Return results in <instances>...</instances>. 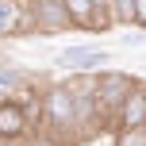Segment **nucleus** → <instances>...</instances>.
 Returning a JSON list of instances; mask_svg holds the SVG:
<instances>
[{
  "label": "nucleus",
  "instance_id": "nucleus-1",
  "mask_svg": "<svg viewBox=\"0 0 146 146\" xmlns=\"http://www.w3.org/2000/svg\"><path fill=\"white\" fill-rule=\"evenodd\" d=\"M139 88V81L123 69H100L96 73V108H100V123H115L119 127V111L131 100V92Z\"/></svg>",
  "mask_w": 146,
  "mask_h": 146
},
{
  "label": "nucleus",
  "instance_id": "nucleus-2",
  "mask_svg": "<svg viewBox=\"0 0 146 146\" xmlns=\"http://www.w3.org/2000/svg\"><path fill=\"white\" fill-rule=\"evenodd\" d=\"M42 119L54 127V131H66V135L81 127V96H77V88H73L69 81L46 88V96H42Z\"/></svg>",
  "mask_w": 146,
  "mask_h": 146
},
{
  "label": "nucleus",
  "instance_id": "nucleus-3",
  "mask_svg": "<svg viewBox=\"0 0 146 146\" xmlns=\"http://www.w3.org/2000/svg\"><path fill=\"white\" fill-rule=\"evenodd\" d=\"M111 62V50L104 46H66V50L54 58V66L66 73H100V66Z\"/></svg>",
  "mask_w": 146,
  "mask_h": 146
},
{
  "label": "nucleus",
  "instance_id": "nucleus-4",
  "mask_svg": "<svg viewBox=\"0 0 146 146\" xmlns=\"http://www.w3.org/2000/svg\"><path fill=\"white\" fill-rule=\"evenodd\" d=\"M31 23H35V31H42V35H58V31L73 27L66 0H31Z\"/></svg>",
  "mask_w": 146,
  "mask_h": 146
},
{
  "label": "nucleus",
  "instance_id": "nucleus-5",
  "mask_svg": "<svg viewBox=\"0 0 146 146\" xmlns=\"http://www.w3.org/2000/svg\"><path fill=\"white\" fill-rule=\"evenodd\" d=\"M27 127H31V111H27L23 100H4L0 104V139L19 142L27 135Z\"/></svg>",
  "mask_w": 146,
  "mask_h": 146
},
{
  "label": "nucleus",
  "instance_id": "nucleus-6",
  "mask_svg": "<svg viewBox=\"0 0 146 146\" xmlns=\"http://www.w3.org/2000/svg\"><path fill=\"white\" fill-rule=\"evenodd\" d=\"M31 23V4L27 0H0V38L19 35Z\"/></svg>",
  "mask_w": 146,
  "mask_h": 146
},
{
  "label": "nucleus",
  "instance_id": "nucleus-7",
  "mask_svg": "<svg viewBox=\"0 0 146 146\" xmlns=\"http://www.w3.org/2000/svg\"><path fill=\"white\" fill-rule=\"evenodd\" d=\"M119 127L123 131H146V88L139 85L131 92V100L123 104V111H119Z\"/></svg>",
  "mask_w": 146,
  "mask_h": 146
},
{
  "label": "nucleus",
  "instance_id": "nucleus-8",
  "mask_svg": "<svg viewBox=\"0 0 146 146\" xmlns=\"http://www.w3.org/2000/svg\"><path fill=\"white\" fill-rule=\"evenodd\" d=\"M69 8V19L77 31H92V19H96V0H66Z\"/></svg>",
  "mask_w": 146,
  "mask_h": 146
},
{
  "label": "nucleus",
  "instance_id": "nucleus-9",
  "mask_svg": "<svg viewBox=\"0 0 146 146\" xmlns=\"http://www.w3.org/2000/svg\"><path fill=\"white\" fill-rule=\"evenodd\" d=\"M23 85H27V77L15 66H0V100H15L23 92Z\"/></svg>",
  "mask_w": 146,
  "mask_h": 146
},
{
  "label": "nucleus",
  "instance_id": "nucleus-10",
  "mask_svg": "<svg viewBox=\"0 0 146 146\" xmlns=\"http://www.w3.org/2000/svg\"><path fill=\"white\" fill-rule=\"evenodd\" d=\"M115 146H146V131H119Z\"/></svg>",
  "mask_w": 146,
  "mask_h": 146
},
{
  "label": "nucleus",
  "instance_id": "nucleus-11",
  "mask_svg": "<svg viewBox=\"0 0 146 146\" xmlns=\"http://www.w3.org/2000/svg\"><path fill=\"white\" fill-rule=\"evenodd\" d=\"M31 146H62L58 139H54V135H38V139L35 142H31Z\"/></svg>",
  "mask_w": 146,
  "mask_h": 146
},
{
  "label": "nucleus",
  "instance_id": "nucleus-12",
  "mask_svg": "<svg viewBox=\"0 0 146 146\" xmlns=\"http://www.w3.org/2000/svg\"><path fill=\"white\" fill-rule=\"evenodd\" d=\"M0 146H15V142H8V139H0Z\"/></svg>",
  "mask_w": 146,
  "mask_h": 146
},
{
  "label": "nucleus",
  "instance_id": "nucleus-13",
  "mask_svg": "<svg viewBox=\"0 0 146 146\" xmlns=\"http://www.w3.org/2000/svg\"><path fill=\"white\" fill-rule=\"evenodd\" d=\"M0 104H4V100H0Z\"/></svg>",
  "mask_w": 146,
  "mask_h": 146
}]
</instances>
